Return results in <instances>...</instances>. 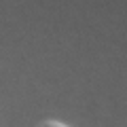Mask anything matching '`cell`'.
Here are the masks:
<instances>
[{
	"mask_svg": "<svg viewBox=\"0 0 127 127\" xmlns=\"http://www.w3.org/2000/svg\"><path fill=\"white\" fill-rule=\"evenodd\" d=\"M45 127H68V125H64V123H47Z\"/></svg>",
	"mask_w": 127,
	"mask_h": 127,
	"instance_id": "cell-1",
	"label": "cell"
}]
</instances>
